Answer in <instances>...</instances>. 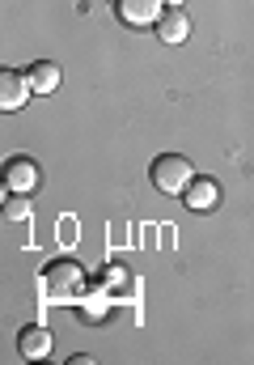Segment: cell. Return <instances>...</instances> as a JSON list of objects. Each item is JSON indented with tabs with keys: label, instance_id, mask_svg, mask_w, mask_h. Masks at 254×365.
<instances>
[{
	"label": "cell",
	"instance_id": "obj_8",
	"mask_svg": "<svg viewBox=\"0 0 254 365\" xmlns=\"http://www.w3.org/2000/svg\"><path fill=\"white\" fill-rule=\"evenodd\" d=\"M182 200H186V208H191V212H212V208L221 204V187H216L212 179H199V175H195L191 187L182 191Z\"/></svg>",
	"mask_w": 254,
	"mask_h": 365
},
{
	"label": "cell",
	"instance_id": "obj_10",
	"mask_svg": "<svg viewBox=\"0 0 254 365\" xmlns=\"http://www.w3.org/2000/svg\"><path fill=\"white\" fill-rule=\"evenodd\" d=\"M26 77H30V90L34 93H55L60 90V64H55V60H38V64H30Z\"/></svg>",
	"mask_w": 254,
	"mask_h": 365
},
{
	"label": "cell",
	"instance_id": "obj_4",
	"mask_svg": "<svg viewBox=\"0 0 254 365\" xmlns=\"http://www.w3.org/2000/svg\"><path fill=\"white\" fill-rule=\"evenodd\" d=\"M115 13H119L123 26L144 30V26H157V21H162L166 0H115Z\"/></svg>",
	"mask_w": 254,
	"mask_h": 365
},
{
	"label": "cell",
	"instance_id": "obj_1",
	"mask_svg": "<svg viewBox=\"0 0 254 365\" xmlns=\"http://www.w3.org/2000/svg\"><path fill=\"white\" fill-rule=\"evenodd\" d=\"M85 289H89V284H85V268L77 259H51V264L43 268V297L55 302V306L81 302Z\"/></svg>",
	"mask_w": 254,
	"mask_h": 365
},
{
	"label": "cell",
	"instance_id": "obj_6",
	"mask_svg": "<svg viewBox=\"0 0 254 365\" xmlns=\"http://www.w3.org/2000/svg\"><path fill=\"white\" fill-rule=\"evenodd\" d=\"M30 77L26 73H17V68H4L0 73V106L4 110H17V106H26L30 102Z\"/></svg>",
	"mask_w": 254,
	"mask_h": 365
},
{
	"label": "cell",
	"instance_id": "obj_5",
	"mask_svg": "<svg viewBox=\"0 0 254 365\" xmlns=\"http://www.w3.org/2000/svg\"><path fill=\"white\" fill-rule=\"evenodd\" d=\"M38 187V166L30 162V158H9L4 162V195L13 191V195H26V191H34Z\"/></svg>",
	"mask_w": 254,
	"mask_h": 365
},
{
	"label": "cell",
	"instance_id": "obj_7",
	"mask_svg": "<svg viewBox=\"0 0 254 365\" xmlns=\"http://www.w3.org/2000/svg\"><path fill=\"white\" fill-rule=\"evenodd\" d=\"M17 353H21L26 361H43V357L51 353V331H47L43 323L21 327V336H17Z\"/></svg>",
	"mask_w": 254,
	"mask_h": 365
},
{
	"label": "cell",
	"instance_id": "obj_11",
	"mask_svg": "<svg viewBox=\"0 0 254 365\" xmlns=\"http://www.w3.org/2000/svg\"><path fill=\"white\" fill-rule=\"evenodd\" d=\"M4 212H9V221H26V217H30V204H26V195H13V200L4 204Z\"/></svg>",
	"mask_w": 254,
	"mask_h": 365
},
{
	"label": "cell",
	"instance_id": "obj_3",
	"mask_svg": "<svg viewBox=\"0 0 254 365\" xmlns=\"http://www.w3.org/2000/svg\"><path fill=\"white\" fill-rule=\"evenodd\" d=\"M93 293L97 297H123V302H132L136 293H140V280H136V272L132 268H123V264H106L102 268V276H97V284H93Z\"/></svg>",
	"mask_w": 254,
	"mask_h": 365
},
{
	"label": "cell",
	"instance_id": "obj_12",
	"mask_svg": "<svg viewBox=\"0 0 254 365\" xmlns=\"http://www.w3.org/2000/svg\"><path fill=\"white\" fill-rule=\"evenodd\" d=\"M166 4H169V9H182V0H166Z\"/></svg>",
	"mask_w": 254,
	"mask_h": 365
},
{
	"label": "cell",
	"instance_id": "obj_2",
	"mask_svg": "<svg viewBox=\"0 0 254 365\" xmlns=\"http://www.w3.org/2000/svg\"><path fill=\"white\" fill-rule=\"evenodd\" d=\"M149 179L157 191H166V195H182L191 179H195V166L182 158V153H162L157 162H153V170H149Z\"/></svg>",
	"mask_w": 254,
	"mask_h": 365
},
{
	"label": "cell",
	"instance_id": "obj_9",
	"mask_svg": "<svg viewBox=\"0 0 254 365\" xmlns=\"http://www.w3.org/2000/svg\"><path fill=\"white\" fill-rule=\"evenodd\" d=\"M157 38L169 43V47L191 38V21H186V13H182V9H166V13H162V21H157Z\"/></svg>",
	"mask_w": 254,
	"mask_h": 365
}]
</instances>
